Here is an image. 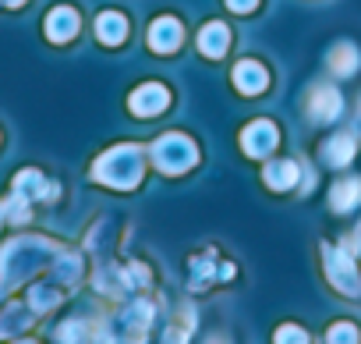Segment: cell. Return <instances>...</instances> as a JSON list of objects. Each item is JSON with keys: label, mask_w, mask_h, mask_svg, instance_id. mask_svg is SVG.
Masks as SVG:
<instances>
[{"label": "cell", "mask_w": 361, "mask_h": 344, "mask_svg": "<svg viewBox=\"0 0 361 344\" xmlns=\"http://www.w3.org/2000/svg\"><path fill=\"white\" fill-rule=\"evenodd\" d=\"M354 149H357V138H354V131H340V135H333L329 142H326V163H333V167H343V163H350L354 160Z\"/></svg>", "instance_id": "13"}, {"label": "cell", "mask_w": 361, "mask_h": 344, "mask_svg": "<svg viewBox=\"0 0 361 344\" xmlns=\"http://www.w3.org/2000/svg\"><path fill=\"white\" fill-rule=\"evenodd\" d=\"M92 174H96V182H103L110 189H135L142 178V153L135 146H114L96 160Z\"/></svg>", "instance_id": "2"}, {"label": "cell", "mask_w": 361, "mask_h": 344, "mask_svg": "<svg viewBox=\"0 0 361 344\" xmlns=\"http://www.w3.org/2000/svg\"><path fill=\"white\" fill-rule=\"evenodd\" d=\"M22 344H32V340H22Z\"/></svg>", "instance_id": "27"}, {"label": "cell", "mask_w": 361, "mask_h": 344, "mask_svg": "<svg viewBox=\"0 0 361 344\" xmlns=\"http://www.w3.org/2000/svg\"><path fill=\"white\" fill-rule=\"evenodd\" d=\"M54 245L43 238H15L4 252H0V284L11 287L22 277H29L32 270L43 266V256H50Z\"/></svg>", "instance_id": "1"}, {"label": "cell", "mask_w": 361, "mask_h": 344, "mask_svg": "<svg viewBox=\"0 0 361 344\" xmlns=\"http://www.w3.org/2000/svg\"><path fill=\"white\" fill-rule=\"evenodd\" d=\"M262 178H266V185H269V189H280V192H283V189L298 185L301 167H298L294 160H276V163H269V167H266V174H262Z\"/></svg>", "instance_id": "12"}, {"label": "cell", "mask_w": 361, "mask_h": 344, "mask_svg": "<svg viewBox=\"0 0 361 344\" xmlns=\"http://www.w3.org/2000/svg\"><path fill=\"white\" fill-rule=\"evenodd\" d=\"M357 199H361V182H357V178H343V182H336L333 192H329V206H333L336 213H347L350 206H357Z\"/></svg>", "instance_id": "14"}, {"label": "cell", "mask_w": 361, "mask_h": 344, "mask_svg": "<svg viewBox=\"0 0 361 344\" xmlns=\"http://www.w3.org/2000/svg\"><path fill=\"white\" fill-rule=\"evenodd\" d=\"M57 298H61V295H57L54 287H43V284L29 291V302H32V309H36V312H47L50 305H57Z\"/></svg>", "instance_id": "19"}, {"label": "cell", "mask_w": 361, "mask_h": 344, "mask_svg": "<svg viewBox=\"0 0 361 344\" xmlns=\"http://www.w3.org/2000/svg\"><path fill=\"white\" fill-rule=\"evenodd\" d=\"M57 337H61V344H75V340L85 337V326H82L78 319H71V323H64V326L57 330Z\"/></svg>", "instance_id": "22"}, {"label": "cell", "mask_w": 361, "mask_h": 344, "mask_svg": "<svg viewBox=\"0 0 361 344\" xmlns=\"http://www.w3.org/2000/svg\"><path fill=\"white\" fill-rule=\"evenodd\" d=\"M357 50L350 47V43H336L333 50H329V68L336 71V75H354V68H357Z\"/></svg>", "instance_id": "17"}, {"label": "cell", "mask_w": 361, "mask_h": 344, "mask_svg": "<svg viewBox=\"0 0 361 344\" xmlns=\"http://www.w3.org/2000/svg\"><path fill=\"white\" fill-rule=\"evenodd\" d=\"M166 89L163 85H156V82H145V85H138L135 93H131V100H128V107L138 114V117H152V114H159L163 107H166Z\"/></svg>", "instance_id": "7"}, {"label": "cell", "mask_w": 361, "mask_h": 344, "mask_svg": "<svg viewBox=\"0 0 361 344\" xmlns=\"http://www.w3.org/2000/svg\"><path fill=\"white\" fill-rule=\"evenodd\" d=\"M15 196H22V199H50V196H57V189L54 185H47V178L39 174V170H22V174L15 178Z\"/></svg>", "instance_id": "9"}, {"label": "cell", "mask_w": 361, "mask_h": 344, "mask_svg": "<svg viewBox=\"0 0 361 344\" xmlns=\"http://www.w3.org/2000/svg\"><path fill=\"white\" fill-rule=\"evenodd\" d=\"M96 32H99V40H103V43L117 47V43L128 36V22H124V15L106 11V15H99V18H96Z\"/></svg>", "instance_id": "15"}, {"label": "cell", "mask_w": 361, "mask_h": 344, "mask_svg": "<svg viewBox=\"0 0 361 344\" xmlns=\"http://www.w3.org/2000/svg\"><path fill=\"white\" fill-rule=\"evenodd\" d=\"M4 4H8V8H18V4H22V0H4Z\"/></svg>", "instance_id": "25"}, {"label": "cell", "mask_w": 361, "mask_h": 344, "mask_svg": "<svg viewBox=\"0 0 361 344\" xmlns=\"http://www.w3.org/2000/svg\"><path fill=\"white\" fill-rule=\"evenodd\" d=\"M180 36H185V29H180V22L170 18V15H163V18H156V22L149 25V47H152L156 54L177 50V47H180Z\"/></svg>", "instance_id": "6"}, {"label": "cell", "mask_w": 361, "mask_h": 344, "mask_svg": "<svg viewBox=\"0 0 361 344\" xmlns=\"http://www.w3.org/2000/svg\"><path fill=\"white\" fill-rule=\"evenodd\" d=\"M276 142H280V131H276L273 121H252L241 131V146H245L248 156H266V153L276 149Z\"/></svg>", "instance_id": "5"}, {"label": "cell", "mask_w": 361, "mask_h": 344, "mask_svg": "<svg viewBox=\"0 0 361 344\" xmlns=\"http://www.w3.org/2000/svg\"><path fill=\"white\" fill-rule=\"evenodd\" d=\"M357 238H361V227H357Z\"/></svg>", "instance_id": "26"}, {"label": "cell", "mask_w": 361, "mask_h": 344, "mask_svg": "<svg viewBox=\"0 0 361 344\" xmlns=\"http://www.w3.org/2000/svg\"><path fill=\"white\" fill-rule=\"evenodd\" d=\"M195 160H199L195 142L185 138V135H177V131H170V135L152 142V163L159 170H166V174H180V170H188Z\"/></svg>", "instance_id": "3"}, {"label": "cell", "mask_w": 361, "mask_h": 344, "mask_svg": "<svg viewBox=\"0 0 361 344\" xmlns=\"http://www.w3.org/2000/svg\"><path fill=\"white\" fill-rule=\"evenodd\" d=\"M29 323H32V319H29V316H25V312H22L18 305H15V309H8L4 316H0V337H8V333H18V330H25Z\"/></svg>", "instance_id": "18"}, {"label": "cell", "mask_w": 361, "mask_h": 344, "mask_svg": "<svg viewBox=\"0 0 361 344\" xmlns=\"http://www.w3.org/2000/svg\"><path fill=\"white\" fill-rule=\"evenodd\" d=\"M340 93L336 89H326V85H319V89H312V96H308V114L315 117V121H333L336 114H340Z\"/></svg>", "instance_id": "10"}, {"label": "cell", "mask_w": 361, "mask_h": 344, "mask_svg": "<svg viewBox=\"0 0 361 344\" xmlns=\"http://www.w3.org/2000/svg\"><path fill=\"white\" fill-rule=\"evenodd\" d=\"M326 344H357V330L350 323H336L326 330Z\"/></svg>", "instance_id": "20"}, {"label": "cell", "mask_w": 361, "mask_h": 344, "mask_svg": "<svg viewBox=\"0 0 361 344\" xmlns=\"http://www.w3.org/2000/svg\"><path fill=\"white\" fill-rule=\"evenodd\" d=\"M259 4V0H227V8L231 11H238V15H245V11H252Z\"/></svg>", "instance_id": "24"}, {"label": "cell", "mask_w": 361, "mask_h": 344, "mask_svg": "<svg viewBox=\"0 0 361 344\" xmlns=\"http://www.w3.org/2000/svg\"><path fill=\"white\" fill-rule=\"evenodd\" d=\"M276 344H308V333L301 330V326H280L276 330Z\"/></svg>", "instance_id": "21"}, {"label": "cell", "mask_w": 361, "mask_h": 344, "mask_svg": "<svg viewBox=\"0 0 361 344\" xmlns=\"http://www.w3.org/2000/svg\"><path fill=\"white\" fill-rule=\"evenodd\" d=\"M322 256H326V277L333 280V287L343 291L347 298L361 295V277H357V266H354L350 252H347V249H333V245H326Z\"/></svg>", "instance_id": "4"}, {"label": "cell", "mask_w": 361, "mask_h": 344, "mask_svg": "<svg viewBox=\"0 0 361 344\" xmlns=\"http://www.w3.org/2000/svg\"><path fill=\"white\" fill-rule=\"evenodd\" d=\"M124 280H128L131 287H142V284L149 280V270H145L142 263H135V266H128V270H124Z\"/></svg>", "instance_id": "23"}, {"label": "cell", "mask_w": 361, "mask_h": 344, "mask_svg": "<svg viewBox=\"0 0 361 344\" xmlns=\"http://www.w3.org/2000/svg\"><path fill=\"white\" fill-rule=\"evenodd\" d=\"M75 32H78V11L75 8H54L50 18H47V36L57 40V43H64Z\"/></svg>", "instance_id": "11"}, {"label": "cell", "mask_w": 361, "mask_h": 344, "mask_svg": "<svg viewBox=\"0 0 361 344\" xmlns=\"http://www.w3.org/2000/svg\"><path fill=\"white\" fill-rule=\"evenodd\" d=\"M227 25H220V22H209L202 32H199V50L206 54V57H220L224 50H227Z\"/></svg>", "instance_id": "16"}, {"label": "cell", "mask_w": 361, "mask_h": 344, "mask_svg": "<svg viewBox=\"0 0 361 344\" xmlns=\"http://www.w3.org/2000/svg\"><path fill=\"white\" fill-rule=\"evenodd\" d=\"M266 82H269V75H266V68L255 64V61H241V64L234 68V85H238L245 96H259V93L266 89Z\"/></svg>", "instance_id": "8"}]
</instances>
